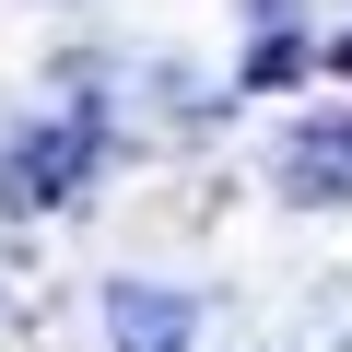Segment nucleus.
Returning a JSON list of instances; mask_svg holds the SVG:
<instances>
[{
    "mask_svg": "<svg viewBox=\"0 0 352 352\" xmlns=\"http://www.w3.org/2000/svg\"><path fill=\"white\" fill-rule=\"evenodd\" d=\"M200 305L188 294H164V282H106V340L118 352H188Z\"/></svg>",
    "mask_w": 352,
    "mask_h": 352,
    "instance_id": "1",
    "label": "nucleus"
},
{
    "mask_svg": "<svg viewBox=\"0 0 352 352\" xmlns=\"http://www.w3.org/2000/svg\"><path fill=\"white\" fill-rule=\"evenodd\" d=\"M82 164H94V129H36V153L0 164V200H12V212H47L59 188H82Z\"/></svg>",
    "mask_w": 352,
    "mask_h": 352,
    "instance_id": "2",
    "label": "nucleus"
},
{
    "mask_svg": "<svg viewBox=\"0 0 352 352\" xmlns=\"http://www.w3.org/2000/svg\"><path fill=\"white\" fill-rule=\"evenodd\" d=\"M282 188H294V200H352V118H317V129H294V153H282Z\"/></svg>",
    "mask_w": 352,
    "mask_h": 352,
    "instance_id": "3",
    "label": "nucleus"
}]
</instances>
